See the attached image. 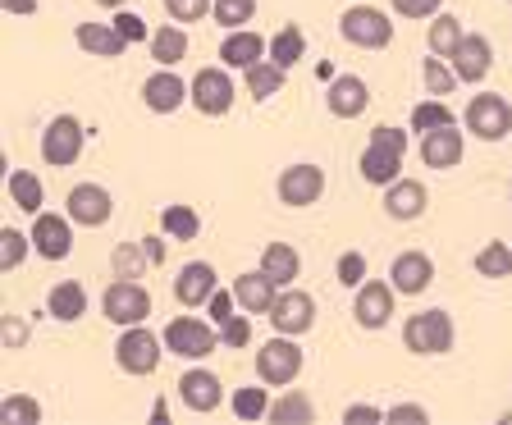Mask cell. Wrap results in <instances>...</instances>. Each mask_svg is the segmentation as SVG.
<instances>
[{
	"label": "cell",
	"mask_w": 512,
	"mask_h": 425,
	"mask_svg": "<svg viewBox=\"0 0 512 425\" xmlns=\"http://www.w3.org/2000/svg\"><path fill=\"white\" fill-rule=\"evenodd\" d=\"M435 279V261L426 252H398L389 261V284L398 288V298H421Z\"/></svg>",
	"instance_id": "d6986e66"
},
{
	"label": "cell",
	"mask_w": 512,
	"mask_h": 425,
	"mask_svg": "<svg viewBox=\"0 0 512 425\" xmlns=\"http://www.w3.org/2000/svg\"><path fill=\"white\" fill-rule=\"evenodd\" d=\"M270 55V37H261L256 28H229L220 42V64L229 69H252L256 60H266Z\"/></svg>",
	"instance_id": "7402d4cb"
},
{
	"label": "cell",
	"mask_w": 512,
	"mask_h": 425,
	"mask_svg": "<svg viewBox=\"0 0 512 425\" xmlns=\"http://www.w3.org/2000/svg\"><path fill=\"white\" fill-rule=\"evenodd\" d=\"M215 23H220L224 32L229 28H252L256 19V0H215Z\"/></svg>",
	"instance_id": "60d3db41"
},
{
	"label": "cell",
	"mask_w": 512,
	"mask_h": 425,
	"mask_svg": "<svg viewBox=\"0 0 512 425\" xmlns=\"http://www.w3.org/2000/svg\"><path fill=\"white\" fill-rule=\"evenodd\" d=\"M160 334H165V348L174 357H183V362H206L215 352V343H220V325L215 320H197V316H174Z\"/></svg>",
	"instance_id": "5b68a950"
},
{
	"label": "cell",
	"mask_w": 512,
	"mask_h": 425,
	"mask_svg": "<svg viewBox=\"0 0 512 425\" xmlns=\"http://www.w3.org/2000/svg\"><path fill=\"white\" fill-rule=\"evenodd\" d=\"M462 37H467V28H462L458 14H448V10H439L435 19H430V28H426L430 55H444V60H453V51L462 46Z\"/></svg>",
	"instance_id": "f1b7e54d"
},
{
	"label": "cell",
	"mask_w": 512,
	"mask_h": 425,
	"mask_svg": "<svg viewBox=\"0 0 512 425\" xmlns=\"http://www.w3.org/2000/svg\"><path fill=\"white\" fill-rule=\"evenodd\" d=\"M229 407H234L238 421H266L270 416V384L256 380V384H247V389H238Z\"/></svg>",
	"instance_id": "8d00e7d4"
},
{
	"label": "cell",
	"mask_w": 512,
	"mask_h": 425,
	"mask_svg": "<svg viewBox=\"0 0 512 425\" xmlns=\"http://www.w3.org/2000/svg\"><path fill=\"white\" fill-rule=\"evenodd\" d=\"M142 106H147L151 115H174V110L192 106V83H183L174 69L160 64L151 78H142Z\"/></svg>",
	"instance_id": "4fadbf2b"
},
{
	"label": "cell",
	"mask_w": 512,
	"mask_h": 425,
	"mask_svg": "<svg viewBox=\"0 0 512 425\" xmlns=\"http://www.w3.org/2000/svg\"><path fill=\"white\" fill-rule=\"evenodd\" d=\"M215 266L211 261H188V266H179V279H174V298H179V307H206L215 293Z\"/></svg>",
	"instance_id": "cb8c5ba5"
},
{
	"label": "cell",
	"mask_w": 512,
	"mask_h": 425,
	"mask_svg": "<svg viewBox=\"0 0 512 425\" xmlns=\"http://www.w3.org/2000/svg\"><path fill=\"white\" fill-rule=\"evenodd\" d=\"M32 252L42 256V261H64V256L74 252V220L55 211L32 215Z\"/></svg>",
	"instance_id": "9a60e30c"
},
{
	"label": "cell",
	"mask_w": 512,
	"mask_h": 425,
	"mask_svg": "<svg viewBox=\"0 0 512 425\" xmlns=\"http://www.w3.org/2000/svg\"><path fill=\"white\" fill-rule=\"evenodd\" d=\"M444 124H453V110L439 96H430V101H421L412 110V133H430V128H444Z\"/></svg>",
	"instance_id": "b9f144b4"
},
{
	"label": "cell",
	"mask_w": 512,
	"mask_h": 425,
	"mask_svg": "<svg viewBox=\"0 0 512 425\" xmlns=\"http://www.w3.org/2000/svg\"><path fill=\"white\" fill-rule=\"evenodd\" d=\"M384 215L389 220H398V224H412V220H421L426 215V206H430V192H426V183L421 179H394L389 188H384Z\"/></svg>",
	"instance_id": "ffe728a7"
},
{
	"label": "cell",
	"mask_w": 512,
	"mask_h": 425,
	"mask_svg": "<svg viewBox=\"0 0 512 425\" xmlns=\"http://www.w3.org/2000/svg\"><path fill=\"white\" fill-rule=\"evenodd\" d=\"M371 142H384V147L407 151V133H403V128H394V124H375L371 128Z\"/></svg>",
	"instance_id": "f907efd6"
},
{
	"label": "cell",
	"mask_w": 512,
	"mask_h": 425,
	"mask_svg": "<svg viewBox=\"0 0 512 425\" xmlns=\"http://www.w3.org/2000/svg\"><path fill=\"white\" fill-rule=\"evenodd\" d=\"M179 403L188 407V412H197V416L215 412V407L224 403L220 375L206 371V366H192V371H183V375H179Z\"/></svg>",
	"instance_id": "ac0fdd59"
},
{
	"label": "cell",
	"mask_w": 512,
	"mask_h": 425,
	"mask_svg": "<svg viewBox=\"0 0 512 425\" xmlns=\"http://www.w3.org/2000/svg\"><path fill=\"white\" fill-rule=\"evenodd\" d=\"M5 188H10V202L19 206L23 215H42L46 211V188H42V179H37L32 170H10Z\"/></svg>",
	"instance_id": "4dcf8cb0"
},
{
	"label": "cell",
	"mask_w": 512,
	"mask_h": 425,
	"mask_svg": "<svg viewBox=\"0 0 512 425\" xmlns=\"http://www.w3.org/2000/svg\"><path fill=\"white\" fill-rule=\"evenodd\" d=\"M46 316L60 320V325L83 320L87 316V288L78 284V279H60V284H51V293H46Z\"/></svg>",
	"instance_id": "4316f807"
},
{
	"label": "cell",
	"mask_w": 512,
	"mask_h": 425,
	"mask_svg": "<svg viewBox=\"0 0 512 425\" xmlns=\"http://www.w3.org/2000/svg\"><path fill=\"white\" fill-rule=\"evenodd\" d=\"M384 421H412V425H426L430 421V412L421 403H394V407H384Z\"/></svg>",
	"instance_id": "681fc988"
},
{
	"label": "cell",
	"mask_w": 512,
	"mask_h": 425,
	"mask_svg": "<svg viewBox=\"0 0 512 425\" xmlns=\"http://www.w3.org/2000/svg\"><path fill=\"white\" fill-rule=\"evenodd\" d=\"M211 10H215V0H165V14H170L174 23H197Z\"/></svg>",
	"instance_id": "7bdbcfd3"
},
{
	"label": "cell",
	"mask_w": 512,
	"mask_h": 425,
	"mask_svg": "<svg viewBox=\"0 0 512 425\" xmlns=\"http://www.w3.org/2000/svg\"><path fill=\"white\" fill-rule=\"evenodd\" d=\"M147 46H151V60L156 64H165V69H174V64L188 55V32H183V23H160L156 32L147 37Z\"/></svg>",
	"instance_id": "83f0119b"
},
{
	"label": "cell",
	"mask_w": 512,
	"mask_h": 425,
	"mask_svg": "<svg viewBox=\"0 0 512 425\" xmlns=\"http://www.w3.org/2000/svg\"><path fill=\"white\" fill-rule=\"evenodd\" d=\"M334 275H339L343 288H362L366 284V256L362 252H343L339 266H334Z\"/></svg>",
	"instance_id": "ee69618b"
},
{
	"label": "cell",
	"mask_w": 512,
	"mask_h": 425,
	"mask_svg": "<svg viewBox=\"0 0 512 425\" xmlns=\"http://www.w3.org/2000/svg\"><path fill=\"white\" fill-rule=\"evenodd\" d=\"M23 339H28V325L19 316H5V348H23Z\"/></svg>",
	"instance_id": "f5cc1de1"
},
{
	"label": "cell",
	"mask_w": 512,
	"mask_h": 425,
	"mask_svg": "<svg viewBox=\"0 0 512 425\" xmlns=\"http://www.w3.org/2000/svg\"><path fill=\"white\" fill-rule=\"evenodd\" d=\"M403 156L407 151L398 147H384V142H366V151L357 156V170H362L366 183H375V188H389L394 179H403Z\"/></svg>",
	"instance_id": "d4e9b609"
},
{
	"label": "cell",
	"mask_w": 512,
	"mask_h": 425,
	"mask_svg": "<svg viewBox=\"0 0 512 425\" xmlns=\"http://www.w3.org/2000/svg\"><path fill=\"white\" fill-rule=\"evenodd\" d=\"M270 330L275 334H293V339H302V334H311V325H316V298L311 293H302V288H279L275 307H270Z\"/></svg>",
	"instance_id": "30bf717a"
},
{
	"label": "cell",
	"mask_w": 512,
	"mask_h": 425,
	"mask_svg": "<svg viewBox=\"0 0 512 425\" xmlns=\"http://www.w3.org/2000/svg\"><path fill=\"white\" fill-rule=\"evenodd\" d=\"M453 74H458V83H467V87H480L485 78H490V69H494V46H490V37L485 32H467L462 37V46L453 51Z\"/></svg>",
	"instance_id": "2e32d148"
},
{
	"label": "cell",
	"mask_w": 512,
	"mask_h": 425,
	"mask_svg": "<svg viewBox=\"0 0 512 425\" xmlns=\"http://www.w3.org/2000/svg\"><path fill=\"white\" fill-rule=\"evenodd\" d=\"M462 124H467V133L476 142H503L512 133V106H508V96H499V92L471 96Z\"/></svg>",
	"instance_id": "52a82bcc"
},
{
	"label": "cell",
	"mask_w": 512,
	"mask_h": 425,
	"mask_svg": "<svg viewBox=\"0 0 512 425\" xmlns=\"http://www.w3.org/2000/svg\"><path fill=\"white\" fill-rule=\"evenodd\" d=\"M160 234L165 238H174V243H192V238L202 234V215L192 211V206H165L160 211Z\"/></svg>",
	"instance_id": "836d02e7"
},
{
	"label": "cell",
	"mask_w": 512,
	"mask_h": 425,
	"mask_svg": "<svg viewBox=\"0 0 512 425\" xmlns=\"http://www.w3.org/2000/svg\"><path fill=\"white\" fill-rule=\"evenodd\" d=\"M110 23H115V28L124 32V42H128V46H133V42H147V37H151L147 19H142V14H133V10H115V19H110Z\"/></svg>",
	"instance_id": "bcb514c9"
},
{
	"label": "cell",
	"mask_w": 512,
	"mask_h": 425,
	"mask_svg": "<svg viewBox=\"0 0 512 425\" xmlns=\"http://www.w3.org/2000/svg\"><path fill=\"white\" fill-rule=\"evenodd\" d=\"M261 270H266L270 279H275L279 288H288L293 279L302 275V256L293 243H266V252H261Z\"/></svg>",
	"instance_id": "f546056e"
},
{
	"label": "cell",
	"mask_w": 512,
	"mask_h": 425,
	"mask_svg": "<svg viewBox=\"0 0 512 425\" xmlns=\"http://www.w3.org/2000/svg\"><path fill=\"white\" fill-rule=\"evenodd\" d=\"M284 74L288 69H279L275 60H256L252 69H243V87L252 92V101H270V96H279V87H284Z\"/></svg>",
	"instance_id": "d6a6232c"
},
{
	"label": "cell",
	"mask_w": 512,
	"mask_h": 425,
	"mask_svg": "<svg viewBox=\"0 0 512 425\" xmlns=\"http://www.w3.org/2000/svg\"><path fill=\"white\" fill-rule=\"evenodd\" d=\"M339 32L343 42L357 46V51H384L394 42V19L384 10H375V5H366V0H352L339 19Z\"/></svg>",
	"instance_id": "3957f363"
},
{
	"label": "cell",
	"mask_w": 512,
	"mask_h": 425,
	"mask_svg": "<svg viewBox=\"0 0 512 425\" xmlns=\"http://www.w3.org/2000/svg\"><path fill=\"white\" fill-rule=\"evenodd\" d=\"M74 42H78V51L96 55V60H119V55L128 51L124 32H119L115 23H78V28H74Z\"/></svg>",
	"instance_id": "484cf974"
},
{
	"label": "cell",
	"mask_w": 512,
	"mask_h": 425,
	"mask_svg": "<svg viewBox=\"0 0 512 425\" xmlns=\"http://www.w3.org/2000/svg\"><path fill=\"white\" fill-rule=\"evenodd\" d=\"M394 298L398 288L389 279H366L362 288H352V320L362 330H384L394 320Z\"/></svg>",
	"instance_id": "8fae6325"
},
{
	"label": "cell",
	"mask_w": 512,
	"mask_h": 425,
	"mask_svg": "<svg viewBox=\"0 0 512 425\" xmlns=\"http://www.w3.org/2000/svg\"><path fill=\"white\" fill-rule=\"evenodd\" d=\"M275 192H279V202L284 206L307 211V206L320 202V192H325V170L311 165V160H298V165H288V170L275 179Z\"/></svg>",
	"instance_id": "7c38bea8"
},
{
	"label": "cell",
	"mask_w": 512,
	"mask_h": 425,
	"mask_svg": "<svg viewBox=\"0 0 512 425\" xmlns=\"http://www.w3.org/2000/svg\"><path fill=\"white\" fill-rule=\"evenodd\" d=\"M165 334H156V330H147V325H128V330H119V339H115V366L124 375H156V366H160V357H165Z\"/></svg>",
	"instance_id": "7a4b0ae2"
},
{
	"label": "cell",
	"mask_w": 512,
	"mask_h": 425,
	"mask_svg": "<svg viewBox=\"0 0 512 425\" xmlns=\"http://www.w3.org/2000/svg\"><path fill=\"white\" fill-rule=\"evenodd\" d=\"M64 206H69L64 215H69L78 229H101V224L115 215V197H110L101 183H74L69 197H64Z\"/></svg>",
	"instance_id": "5bb4252c"
},
{
	"label": "cell",
	"mask_w": 512,
	"mask_h": 425,
	"mask_svg": "<svg viewBox=\"0 0 512 425\" xmlns=\"http://www.w3.org/2000/svg\"><path fill=\"white\" fill-rule=\"evenodd\" d=\"M147 261H151V266H160V261H165V243H160V238H147Z\"/></svg>",
	"instance_id": "11a10c76"
},
{
	"label": "cell",
	"mask_w": 512,
	"mask_h": 425,
	"mask_svg": "<svg viewBox=\"0 0 512 425\" xmlns=\"http://www.w3.org/2000/svg\"><path fill=\"white\" fill-rule=\"evenodd\" d=\"M234 298H238V311H247V316H270V307H275V298H279V284L261 266L243 270V275L234 279Z\"/></svg>",
	"instance_id": "44dd1931"
},
{
	"label": "cell",
	"mask_w": 512,
	"mask_h": 425,
	"mask_svg": "<svg viewBox=\"0 0 512 425\" xmlns=\"http://www.w3.org/2000/svg\"><path fill=\"white\" fill-rule=\"evenodd\" d=\"M5 14H37V0H5Z\"/></svg>",
	"instance_id": "db71d44e"
},
{
	"label": "cell",
	"mask_w": 512,
	"mask_h": 425,
	"mask_svg": "<svg viewBox=\"0 0 512 425\" xmlns=\"http://www.w3.org/2000/svg\"><path fill=\"white\" fill-rule=\"evenodd\" d=\"M151 421H170V403H165V398H156V407H151Z\"/></svg>",
	"instance_id": "9f6ffc18"
},
{
	"label": "cell",
	"mask_w": 512,
	"mask_h": 425,
	"mask_svg": "<svg viewBox=\"0 0 512 425\" xmlns=\"http://www.w3.org/2000/svg\"><path fill=\"white\" fill-rule=\"evenodd\" d=\"M0 421L5 425H37L42 421V403L28 394H5L0 398Z\"/></svg>",
	"instance_id": "f35d334b"
},
{
	"label": "cell",
	"mask_w": 512,
	"mask_h": 425,
	"mask_svg": "<svg viewBox=\"0 0 512 425\" xmlns=\"http://www.w3.org/2000/svg\"><path fill=\"white\" fill-rule=\"evenodd\" d=\"M220 343H224V348H247V343H252V316L243 311V316L224 320V325H220Z\"/></svg>",
	"instance_id": "f6af8a7d"
},
{
	"label": "cell",
	"mask_w": 512,
	"mask_h": 425,
	"mask_svg": "<svg viewBox=\"0 0 512 425\" xmlns=\"http://www.w3.org/2000/svg\"><path fill=\"white\" fill-rule=\"evenodd\" d=\"M101 316H106L110 325H119V330H128V325H147V316H151V293H147V284H138V279L119 275L115 284L101 293Z\"/></svg>",
	"instance_id": "8992f818"
},
{
	"label": "cell",
	"mask_w": 512,
	"mask_h": 425,
	"mask_svg": "<svg viewBox=\"0 0 512 425\" xmlns=\"http://www.w3.org/2000/svg\"><path fill=\"white\" fill-rule=\"evenodd\" d=\"M471 266H476L480 279H512V243H503V238L485 243L471 256Z\"/></svg>",
	"instance_id": "e575fe53"
},
{
	"label": "cell",
	"mask_w": 512,
	"mask_h": 425,
	"mask_svg": "<svg viewBox=\"0 0 512 425\" xmlns=\"http://www.w3.org/2000/svg\"><path fill=\"white\" fill-rule=\"evenodd\" d=\"M508 5H512V0H508Z\"/></svg>",
	"instance_id": "91938a15"
},
{
	"label": "cell",
	"mask_w": 512,
	"mask_h": 425,
	"mask_svg": "<svg viewBox=\"0 0 512 425\" xmlns=\"http://www.w3.org/2000/svg\"><path fill=\"white\" fill-rule=\"evenodd\" d=\"M101 10H128V0H96Z\"/></svg>",
	"instance_id": "680465c9"
},
{
	"label": "cell",
	"mask_w": 512,
	"mask_h": 425,
	"mask_svg": "<svg viewBox=\"0 0 512 425\" xmlns=\"http://www.w3.org/2000/svg\"><path fill=\"white\" fill-rule=\"evenodd\" d=\"M343 421H348V425H362V421H384V407H371V403H352L348 412H343Z\"/></svg>",
	"instance_id": "816d5d0a"
},
{
	"label": "cell",
	"mask_w": 512,
	"mask_h": 425,
	"mask_svg": "<svg viewBox=\"0 0 512 425\" xmlns=\"http://www.w3.org/2000/svg\"><path fill=\"white\" fill-rule=\"evenodd\" d=\"M398 19H435L444 10V0H389Z\"/></svg>",
	"instance_id": "7dc6e473"
},
{
	"label": "cell",
	"mask_w": 512,
	"mask_h": 425,
	"mask_svg": "<svg viewBox=\"0 0 512 425\" xmlns=\"http://www.w3.org/2000/svg\"><path fill=\"white\" fill-rule=\"evenodd\" d=\"M266 421H275V425H311V421H316V403H311L302 389H284V398H275V403H270Z\"/></svg>",
	"instance_id": "1f68e13d"
},
{
	"label": "cell",
	"mask_w": 512,
	"mask_h": 425,
	"mask_svg": "<svg viewBox=\"0 0 512 425\" xmlns=\"http://www.w3.org/2000/svg\"><path fill=\"white\" fill-rule=\"evenodd\" d=\"M421 83H426L430 96H448L458 87V74H453V64H448L444 55H430V60L421 64Z\"/></svg>",
	"instance_id": "ab89813d"
},
{
	"label": "cell",
	"mask_w": 512,
	"mask_h": 425,
	"mask_svg": "<svg viewBox=\"0 0 512 425\" xmlns=\"http://www.w3.org/2000/svg\"><path fill=\"white\" fill-rule=\"evenodd\" d=\"M206 311H211V320L215 325H224V320L238 311V298H234V288H215L211 293V302H206Z\"/></svg>",
	"instance_id": "c3c4849f"
},
{
	"label": "cell",
	"mask_w": 512,
	"mask_h": 425,
	"mask_svg": "<svg viewBox=\"0 0 512 425\" xmlns=\"http://www.w3.org/2000/svg\"><path fill=\"white\" fill-rule=\"evenodd\" d=\"M302 348L293 334H275L256 348V380H266L270 389H288V384H298L302 375Z\"/></svg>",
	"instance_id": "277c9868"
},
{
	"label": "cell",
	"mask_w": 512,
	"mask_h": 425,
	"mask_svg": "<svg viewBox=\"0 0 512 425\" xmlns=\"http://www.w3.org/2000/svg\"><path fill=\"white\" fill-rule=\"evenodd\" d=\"M458 343V325L444 307H426L403 320V348L412 357H448Z\"/></svg>",
	"instance_id": "6da1fadb"
},
{
	"label": "cell",
	"mask_w": 512,
	"mask_h": 425,
	"mask_svg": "<svg viewBox=\"0 0 512 425\" xmlns=\"http://www.w3.org/2000/svg\"><path fill=\"white\" fill-rule=\"evenodd\" d=\"M302 55H307V32H302L298 23H284V28L270 37V60H275L279 69H293Z\"/></svg>",
	"instance_id": "d590c367"
},
{
	"label": "cell",
	"mask_w": 512,
	"mask_h": 425,
	"mask_svg": "<svg viewBox=\"0 0 512 425\" xmlns=\"http://www.w3.org/2000/svg\"><path fill=\"white\" fill-rule=\"evenodd\" d=\"M325 106H330L334 119H357L366 106H371V87L357 74H339L330 87H325Z\"/></svg>",
	"instance_id": "603a6c76"
},
{
	"label": "cell",
	"mask_w": 512,
	"mask_h": 425,
	"mask_svg": "<svg viewBox=\"0 0 512 425\" xmlns=\"http://www.w3.org/2000/svg\"><path fill=\"white\" fill-rule=\"evenodd\" d=\"M83 147H87V128L78 124L74 115H55L51 124H46V133H42V160L51 165V170H69V165H78Z\"/></svg>",
	"instance_id": "9c48e42d"
},
{
	"label": "cell",
	"mask_w": 512,
	"mask_h": 425,
	"mask_svg": "<svg viewBox=\"0 0 512 425\" xmlns=\"http://www.w3.org/2000/svg\"><path fill=\"white\" fill-rule=\"evenodd\" d=\"M421 165L426 170H453V165H462V151H467V133H462L458 124H444V128H430V133H421Z\"/></svg>",
	"instance_id": "e0dca14e"
},
{
	"label": "cell",
	"mask_w": 512,
	"mask_h": 425,
	"mask_svg": "<svg viewBox=\"0 0 512 425\" xmlns=\"http://www.w3.org/2000/svg\"><path fill=\"white\" fill-rule=\"evenodd\" d=\"M316 78H320V83H334V78H339V74H334V64L325 60V64H316Z\"/></svg>",
	"instance_id": "6f0895ef"
},
{
	"label": "cell",
	"mask_w": 512,
	"mask_h": 425,
	"mask_svg": "<svg viewBox=\"0 0 512 425\" xmlns=\"http://www.w3.org/2000/svg\"><path fill=\"white\" fill-rule=\"evenodd\" d=\"M234 69L229 64H211L192 74V110H202L206 119H220L234 110Z\"/></svg>",
	"instance_id": "ba28073f"
},
{
	"label": "cell",
	"mask_w": 512,
	"mask_h": 425,
	"mask_svg": "<svg viewBox=\"0 0 512 425\" xmlns=\"http://www.w3.org/2000/svg\"><path fill=\"white\" fill-rule=\"evenodd\" d=\"M28 252H32V234H19L14 224H5V229H0V270H5V275L19 270L23 261H28Z\"/></svg>",
	"instance_id": "74e56055"
}]
</instances>
